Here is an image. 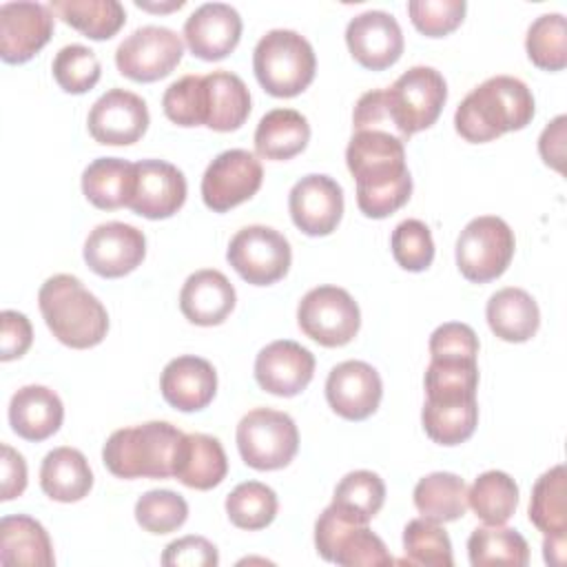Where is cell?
Masks as SVG:
<instances>
[{"label":"cell","mask_w":567,"mask_h":567,"mask_svg":"<svg viewBox=\"0 0 567 567\" xmlns=\"http://www.w3.org/2000/svg\"><path fill=\"white\" fill-rule=\"evenodd\" d=\"M226 472L228 458L215 436L202 432L184 434L173 465V476L179 483L193 489H213L226 478Z\"/></svg>","instance_id":"484cf974"},{"label":"cell","mask_w":567,"mask_h":567,"mask_svg":"<svg viewBox=\"0 0 567 567\" xmlns=\"http://www.w3.org/2000/svg\"><path fill=\"white\" fill-rule=\"evenodd\" d=\"M164 115L177 126L206 124V86L204 75H184L162 95Z\"/></svg>","instance_id":"bcb514c9"},{"label":"cell","mask_w":567,"mask_h":567,"mask_svg":"<svg viewBox=\"0 0 567 567\" xmlns=\"http://www.w3.org/2000/svg\"><path fill=\"white\" fill-rule=\"evenodd\" d=\"M288 210L301 233L330 235L343 215V188L330 175H306L290 188Z\"/></svg>","instance_id":"e0dca14e"},{"label":"cell","mask_w":567,"mask_h":567,"mask_svg":"<svg viewBox=\"0 0 567 567\" xmlns=\"http://www.w3.org/2000/svg\"><path fill=\"white\" fill-rule=\"evenodd\" d=\"M478 337L476 332L461 321H447L439 326L430 337V357L432 359H470L476 361Z\"/></svg>","instance_id":"681fc988"},{"label":"cell","mask_w":567,"mask_h":567,"mask_svg":"<svg viewBox=\"0 0 567 567\" xmlns=\"http://www.w3.org/2000/svg\"><path fill=\"white\" fill-rule=\"evenodd\" d=\"M226 259L244 281L252 286H270L286 277L292 250L279 230L255 224L235 233Z\"/></svg>","instance_id":"8fae6325"},{"label":"cell","mask_w":567,"mask_h":567,"mask_svg":"<svg viewBox=\"0 0 567 567\" xmlns=\"http://www.w3.org/2000/svg\"><path fill=\"white\" fill-rule=\"evenodd\" d=\"M485 317L492 332L507 343L529 341L540 326L538 303L527 290L514 286L501 288L489 297Z\"/></svg>","instance_id":"4316f807"},{"label":"cell","mask_w":567,"mask_h":567,"mask_svg":"<svg viewBox=\"0 0 567 567\" xmlns=\"http://www.w3.org/2000/svg\"><path fill=\"white\" fill-rule=\"evenodd\" d=\"M346 164L357 182V206L365 217L383 219L412 195L403 142L388 131H354L346 148Z\"/></svg>","instance_id":"6da1fadb"},{"label":"cell","mask_w":567,"mask_h":567,"mask_svg":"<svg viewBox=\"0 0 567 567\" xmlns=\"http://www.w3.org/2000/svg\"><path fill=\"white\" fill-rule=\"evenodd\" d=\"M478 365L470 359H432L425 370V401L476 399Z\"/></svg>","instance_id":"ab89813d"},{"label":"cell","mask_w":567,"mask_h":567,"mask_svg":"<svg viewBox=\"0 0 567 567\" xmlns=\"http://www.w3.org/2000/svg\"><path fill=\"white\" fill-rule=\"evenodd\" d=\"M148 122V109L140 95L126 89H109L93 102L86 126L97 144L128 146L146 133Z\"/></svg>","instance_id":"5bb4252c"},{"label":"cell","mask_w":567,"mask_h":567,"mask_svg":"<svg viewBox=\"0 0 567 567\" xmlns=\"http://www.w3.org/2000/svg\"><path fill=\"white\" fill-rule=\"evenodd\" d=\"M394 135L405 144L414 133L430 128L447 100L445 78L432 66H412L392 86L383 89Z\"/></svg>","instance_id":"8992f818"},{"label":"cell","mask_w":567,"mask_h":567,"mask_svg":"<svg viewBox=\"0 0 567 567\" xmlns=\"http://www.w3.org/2000/svg\"><path fill=\"white\" fill-rule=\"evenodd\" d=\"M135 164L122 157H97L82 173L84 197L102 210H115L128 204L133 190Z\"/></svg>","instance_id":"1f68e13d"},{"label":"cell","mask_w":567,"mask_h":567,"mask_svg":"<svg viewBox=\"0 0 567 567\" xmlns=\"http://www.w3.org/2000/svg\"><path fill=\"white\" fill-rule=\"evenodd\" d=\"M516 239L507 221L496 215L474 217L456 239V266L472 284L498 279L512 257Z\"/></svg>","instance_id":"9c48e42d"},{"label":"cell","mask_w":567,"mask_h":567,"mask_svg":"<svg viewBox=\"0 0 567 567\" xmlns=\"http://www.w3.org/2000/svg\"><path fill=\"white\" fill-rule=\"evenodd\" d=\"M252 69L261 89L275 97H295L310 86L317 71L312 44L297 31L272 29L252 51Z\"/></svg>","instance_id":"5b68a950"},{"label":"cell","mask_w":567,"mask_h":567,"mask_svg":"<svg viewBox=\"0 0 567 567\" xmlns=\"http://www.w3.org/2000/svg\"><path fill=\"white\" fill-rule=\"evenodd\" d=\"M277 507H279V501L275 489L259 481L239 483L226 496V514L230 523L248 532L268 527L277 516Z\"/></svg>","instance_id":"60d3db41"},{"label":"cell","mask_w":567,"mask_h":567,"mask_svg":"<svg viewBox=\"0 0 567 567\" xmlns=\"http://www.w3.org/2000/svg\"><path fill=\"white\" fill-rule=\"evenodd\" d=\"M53 35V13L40 2L18 0L0 7V58L7 64L31 60Z\"/></svg>","instance_id":"ac0fdd59"},{"label":"cell","mask_w":567,"mask_h":567,"mask_svg":"<svg viewBox=\"0 0 567 567\" xmlns=\"http://www.w3.org/2000/svg\"><path fill=\"white\" fill-rule=\"evenodd\" d=\"M394 261L410 272L425 270L434 259V239L421 219H405L396 224L390 237Z\"/></svg>","instance_id":"7dc6e473"},{"label":"cell","mask_w":567,"mask_h":567,"mask_svg":"<svg viewBox=\"0 0 567 567\" xmlns=\"http://www.w3.org/2000/svg\"><path fill=\"white\" fill-rule=\"evenodd\" d=\"M184 55V40L168 27H140L115 49V64L133 82L166 78Z\"/></svg>","instance_id":"7c38bea8"},{"label":"cell","mask_w":567,"mask_h":567,"mask_svg":"<svg viewBox=\"0 0 567 567\" xmlns=\"http://www.w3.org/2000/svg\"><path fill=\"white\" fill-rule=\"evenodd\" d=\"M237 447L248 467L281 470L299 450V432L286 412L255 408L237 423Z\"/></svg>","instance_id":"52a82bcc"},{"label":"cell","mask_w":567,"mask_h":567,"mask_svg":"<svg viewBox=\"0 0 567 567\" xmlns=\"http://www.w3.org/2000/svg\"><path fill=\"white\" fill-rule=\"evenodd\" d=\"M33 341L31 321L18 310H2L0 315V359H20Z\"/></svg>","instance_id":"816d5d0a"},{"label":"cell","mask_w":567,"mask_h":567,"mask_svg":"<svg viewBox=\"0 0 567 567\" xmlns=\"http://www.w3.org/2000/svg\"><path fill=\"white\" fill-rule=\"evenodd\" d=\"M315 547L323 560L341 567H383L394 563L385 543L368 523H354L332 505L315 523Z\"/></svg>","instance_id":"ba28073f"},{"label":"cell","mask_w":567,"mask_h":567,"mask_svg":"<svg viewBox=\"0 0 567 567\" xmlns=\"http://www.w3.org/2000/svg\"><path fill=\"white\" fill-rule=\"evenodd\" d=\"M2 485H0V501H11L20 496L27 487V463L20 452H16L11 445L2 443Z\"/></svg>","instance_id":"f5cc1de1"},{"label":"cell","mask_w":567,"mask_h":567,"mask_svg":"<svg viewBox=\"0 0 567 567\" xmlns=\"http://www.w3.org/2000/svg\"><path fill=\"white\" fill-rule=\"evenodd\" d=\"M310 142V124L295 109L268 111L255 131V151L264 159H292Z\"/></svg>","instance_id":"4dcf8cb0"},{"label":"cell","mask_w":567,"mask_h":567,"mask_svg":"<svg viewBox=\"0 0 567 567\" xmlns=\"http://www.w3.org/2000/svg\"><path fill=\"white\" fill-rule=\"evenodd\" d=\"M217 563V547L204 536L177 538L162 554V565L166 567H215Z\"/></svg>","instance_id":"f907efd6"},{"label":"cell","mask_w":567,"mask_h":567,"mask_svg":"<svg viewBox=\"0 0 567 567\" xmlns=\"http://www.w3.org/2000/svg\"><path fill=\"white\" fill-rule=\"evenodd\" d=\"M186 202L184 173L164 159L135 162L133 190L126 208L146 219L173 217Z\"/></svg>","instance_id":"9a60e30c"},{"label":"cell","mask_w":567,"mask_h":567,"mask_svg":"<svg viewBox=\"0 0 567 567\" xmlns=\"http://www.w3.org/2000/svg\"><path fill=\"white\" fill-rule=\"evenodd\" d=\"M385 501V485L370 470L348 472L334 487L332 507L354 523H370Z\"/></svg>","instance_id":"f35d334b"},{"label":"cell","mask_w":567,"mask_h":567,"mask_svg":"<svg viewBox=\"0 0 567 567\" xmlns=\"http://www.w3.org/2000/svg\"><path fill=\"white\" fill-rule=\"evenodd\" d=\"M146 257V237L140 228L124 221L95 226L84 241L86 266L106 279L133 272Z\"/></svg>","instance_id":"2e32d148"},{"label":"cell","mask_w":567,"mask_h":567,"mask_svg":"<svg viewBox=\"0 0 567 567\" xmlns=\"http://www.w3.org/2000/svg\"><path fill=\"white\" fill-rule=\"evenodd\" d=\"M529 520L545 536H567L565 465H554L534 483L529 498Z\"/></svg>","instance_id":"836d02e7"},{"label":"cell","mask_w":567,"mask_h":567,"mask_svg":"<svg viewBox=\"0 0 567 567\" xmlns=\"http://www.w3.org/2000/svg\"><path fill=\"white\" fill-rule=\"evenodd\" d=\"M241 38V18L226 2H206L184 22V40L193 55L215 62L224 60Z\"/></svg>","instance_id":"7402d4cb"},{"label":"cell","mask_w":567,"mask_h":567,"mask_svg":"<svg viewBox=\"0 0 567 567\" xmlns=\"http://www.w3.org/2000/svg\"><path fill=\"white\" fill-rule=\"evenodd\" d=\"M51 71H53L58 86L73 95L91 91L102 75L97 55L84 44L62 47L53 58Z\"/></svg>","instance_id":"ee69618b"},{"label":"cell","mask_w":567,"mask_h":567,"mask_svg":"<svg viewBox=\"0 0 567 567\" xmlns=\"http://www.w3.org/2000/svg\"><path fill=\"white\" fill-rule=\"evenodd\" d=\"M383 383L379 372L365 361H343L326 379L328 405L348 421L372 416L381 403Z\"/></svg>","instance_id":"ffe728a7"},{"label":"cell","mask_w":567,"mask_h":567,"mask_svg":"<svg viewBox=\"0 0 567 567\" xmlns=\"http://www.w3.org/2000/svg\"><path fill=\"white\" fill-rule=\"evenodd\" d=\"M206 86V124L213 131H237L250 115V93L244 80L230 71L204 75Z\"/></svg>","instance_id":"f546056e"},{"label":"cell","mask_w":567,"mask_h":567,"mask_svg":"<svg viewBox=\"0 0 567 567\" xmlns=\"http://www.w3.org/2000/svg\"><path fill=\"white\" fill-rule=\"evenodd\" d=\"M135 7L146 9V11H173V9H182V7H184V0H173V2H168V4H151V2L135 0Z\"/></svg>","instance_id":"9f6ffc18"},{"label":"cell","mask_w":567,"mask_h":567,"mask_svg":"<svg viewBox=\"0 0 567 567\" xmlns=\"http://www.w3.org/2000/svg\"><path fill=\"white\" fill-rule=\"evenodd\" d=\"M159 390L168 405L179 412L204 410L217 392L215 368L195 354H182L166 363L159 377Z\"/></svg>","instance_id":"603a6c76"},{"label":"cell","mask_w":567,"mask_h":567,"mask_svg":"<svg viewBox=\"0 0 567 567\" xmlns=\"http://www.w3.org/2000/svg\"><path fill=\"white\" fill-rule=\"evenodd\" d=\"M38 306L47 328L69 348H93L109 332L106 308L73 275L49 277L38 292Z\"/></svg>","instance_id":"3957f363"},{"label":"cell","mask_w":567,"mask_h":567,"mask_svg":"<svg viewBox=\"0 0 567 567\" xmlns=\"http://www.w3.org/2000/svg\"><path fill=\"white\" fill-rule=\"evenodd\" d=\"M182 439L184 432L166 421L122 427L106 439L102 461L117 478H171Z\"/></svg>","instance_id":"277c9868"},{"label":"cell","mask_w":567,"mask_h":567,"mask_svg":"<svg viewBox=\"0 0 567 567\" xmlns=\"http://www.w3.org/2000/svg\"><path fill=\"white\" fill-rule=\"evenodd\" d=\"M565 538L567 536H545V540H543L545 563L558 565V567L565 563Z\"/></svg>","instance_id":"11a10c76"},{"label":"cell","mask_w":567,"mask_h":567,"mask_svg":"<svg viewBox=\"0 0 567 567\" xmlns=\"http://www.w3.org/2000/svg\"><path fill=\"white\" fill-rule=\"evenodd\" d=\"M527 58L545 71H560L567 66V22L563 13L538 16L525 38Z\"/></svg>","instance_id":"b9f144b4"},{"label":"cell","mask_w":567,"mask_h":567,"mask_svg":"<svg viewBox=\"0 0 567 567\" xmlns=\"http://www.w3.org/2000/svg\"><path fill=\"white\" fill-rule=\"evenodd\" d=\"M51 9L91 40H109L126 22V11L117 0H53Z\"/></svg>","instance_id":"e575fe53"},{"label":"cell","mask_w":567,"mask_h":567,"mask_svg":"<svg viewBox=\"0 0 567 567\" xmlns=\"http://www.w3.org/2000/svg\"><path fill=\"white\" fill-rule=\"evenodd\" d=\"M565 122L567 117L558 115L543 128L538 137V153L543 162L558 173H563V159H565Z\"/></svg>","instance_id":"db71d44e"},{"label":"cell","mask_w":567,"mask_h":567,"mask_svg":"<svg viewBox=\"0 0 567 567\" xmlns=\"http://www.w3.org/2000/svg\"><path fill=\"white\" fill-rule=\"evenodd\" d=\"M405 563L425 567H452V543L441 523L427 518H414L403 529Z\"/></svg>","instance_id":"7bdbcfd3"},{"label":"cell","mask_w":567,"mask_h":567,"mask_svg":"<svg viewBox=\"0 0 567 567\" xmlns=\"http://www.w3.org/2000/svg\"><path fill=\"white\" fill-rule=\"evenodd\" d=\"M419 514L434 523H452L467 512V485L452 472H432L414 487Z\"/></svg>","instance_id":"d6a6232c"},{"label":"cell","mask_w":567,"mask_h":567,"mask_svg":"<svg viewBox=\"0 0 567 567\" xmlns=\"http://www.w3.org/2000/svg\"><path fill=\"white\" fill-rule=\"evenodd\" d=\"M0 563L51 567L55 556L47 529L27 514L4 516L0 520Z\"/></svg>","instance_id":"f1b7e54d"},{"label":"cell","mask_w":567,"mask_h":567,"mask_svg":"<svg viewBox=\"0 0 567 567\" xmlns=\"http://www.w3.org/2000/svg\"><path fill=\"white\" fill-rule=\"evenodd\" d=\"M534 111V95L523 80L494 75L463 97L454 113V128L472 144L492 142L503 133L525 128Z\"/></svg>","instance_id":"7a4b0ae2"},{"label":"cell","mask_w":567,"mask_h":567,"mask_svg":"<svg viewBox=\"0 0 567 567\" xmlns=\"http://www.w3.org/2000/svg\"><path fill=\"white\" fill-rule=\"evenodd\" d=\"M315 374V357L297 341L279 339L259 350L255 359V379L264 392L275 396H295L308 388Z\"/></svg>","instance_id":"44dd1931"},{"label":"cell","mask_w":567,"mask_h":567,"mask_svg":"<svg viewBox=\"0 0 567 567\" xmlns=\"http://www.w3.org/2000/svg\"><path fill=\"white\" fill-rule=\"evenodd\" d=\"M188 518V503L173 489H151L135 503V520L151 534H171Z\"/></svg>","instance_id":"f6af8a7d"},{"label":"cell","mask_w":567,"mask_h":567,"mask_svg":"<svg viewBox=\"0 0 567 567\" xmlns=\"http://www.w3.org/2000/svg\"><path fill=\"white\" fill-rule=\"evenodd\" d=\"M346 44L352 58L370 71L392 66L403 53V33L396 18L388 11H363L346 27Z\"/></svg>","instance_id":"d6986e66"},{"label":"cell","mask_w":567,"mask_h":567,"mask_svg":"<svg viewBox=\"0 0 567 567\" xmlns=\"http://www.w3.org/2000/svg\"><path fill=\"white\" fill-rule=\"evenodd\" d=\"M64 421L60 396L47 385H24L9 401L11 430L24 441H44L53 436Z\"/></svg>","instance_id":"d4e9b609"},{"label":"cell","mask_w":567,"mask_h":567,"mask_svg":"<svg viewBox=\"0 0 567 567\" xmlns=\"http://www.w3.org/2000/svg\"><path fill=\"white\" fill-rule=\"evenodd\" d=\"M465 0H412L408 13L416 31L427 38H443L452 33L465 18Z\"/></svg>","instance_id":"c3c4849f"},{"label":"cell","mask_w":567,"mask_h":567,"mask_svg":"<svg viewBox=\"0 0 567 567\" xmlns=\"http://www.w3.org/2000/svg\"><path fill=\"white\" fill-rule=\"evenodd\" d=\"M264 182L261 162L244 148L219 153L202 177V199L215 213H226L250 199Z\"/></svg>","instance_id":"4fadbf2b"},{"label":"cell","mask_w":567,"mask_h":567,"mask_svg":"<svg viewBox=\"0 0 567 567\" xmlns=\"http://www.w3.org/2000/svg\"><path fill=\"white\" fill-rule=\"evenodd\" d=\"M42 492L60 503H78L93 487V472L86 456L75 447L51 450L40 465Z\"/></svg>","instance_id":"83f0119b"},{"label":"cell","mask_w":567,"mask_h":567,"mask_svg":"<svg viewBox=\"0 0 567 567\" xmlns=\"http://www.w3.org/2000/svg\"><path fill=\"white\" fill-rule=\"evenodd\" d=\"M425 434L439 445L465 443L478 423L476 399L465 401H425L421 412Z\"/></svg>","instance_id":"d590c367"},{"label":"cell","mask_w":567,"mask_h":567,"mask_svg":"<svg viewBox=\"0 0 567 567\" xmlns=\"http://www.w3.org/2000/svg\"><path fill=\"white\" fill-rule=\"evenodd\" d=\"M516 505L518 485L501 470L483 472L467 489V507H472L485 525H505L516 512Z\"/></svg>","instance_id":"74e56055"},{"label":"cell","mask_w":567,"mask_h":567,"mask_svg":"<svg viewBox=\"0 0 567 567\" xmlns=\"http://www.w3.org/2000/svg\"><path fill=\"white\" fill-rule=\"evenodd\" d=\"M235 288L219 270L204 268L184 281L179 290V310L195 326H219L233 312Z\"/></svg>","instance_id":"cb8c5ba5"},{"label":"cell","mask_w":567,"mask_h":567,"mask_svg":"<svg viewBox=\"0 0 567 567\" xmlns=\"http://www.w3.org/2000/svg\"><path fill=\"white\" fill-rule=\"evenodd\" d=\"M297 323L306 337L326 348L350 343L361 326V312L352 295L339 286H317L303 295Z\"/></svg>","instance_id":"30bf717a"},{"label":"cell","mask_w":567,"mask_h":567,"mask_svg":"<svg viewBox=\"0 0 567 567\" xmlns=\"http://www.w3.org/2000/svg\"><path fill=\"white\" fill-rule=\"evenodd\" d=\"M467 556L474 567L509 565L525 567L529 563L527 540L509 527L485 525L476 527L467 538Z\"/></svg>","instance_id":"8d00e7d4"}]
</instances>
